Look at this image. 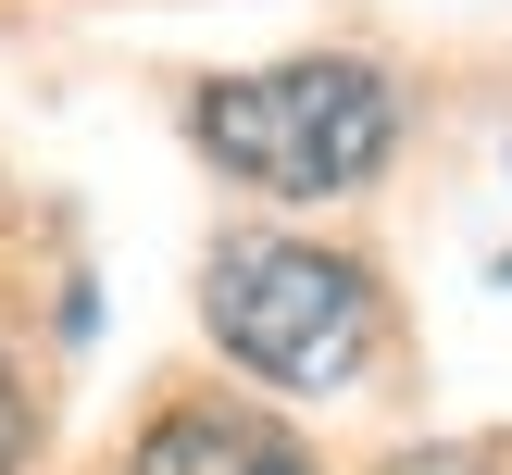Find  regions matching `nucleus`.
I'll use <instances>...</instances> for the list:
<instances>
[{"label": "nucleus", "instance_id": "1", "mask_svg": "<svg viewBox=\"0 0 512 475\" xmlns=\"http://www.w3.org/2000/svg\"><path fill=\"white\" fill-rule=\"evenodd\" d=\"M188 138L250 200H350L400 150V75L363 50H288V63L213 75L188 100Z\"/></svg>", "mask_w": 512, "mask_h": 475}, {"label": "nucleus", "instance_id": "2", "mask_svg": "<svg viewBox=\"0 0 512 475\" xmlns=\"http://www.w3.org/2000/svg\"><path fill=\"white\" fill-rule=\"evenodd\" d=\"M200 325H213V350L250 388L338 400V388H363L375 350H388V275H375L363 250L238 225V238H213V263H200Z\"/></svg>", "mask_w": 512, "mask_h": 475}, {"label": "nucleus", "instance_id": "3", "mask_svg": "<svg viewBox=\"0 0 512 475\" xmlns=\"http://www.w3.org/2000/svg\"><path fill=\"white\" fill-rule=\"evenodd\" d=\"M138 475H325V463L225 388H163V413L138 425Z\"/></svg>", "mask_w": 512, "mask_h": 475}, {"label": "nucleus", "instance_id": "4", "mask_svg": "<svg viewBox=\"0 0 512 475\" xmlns=\"http://www.w3.org/2000/svg\"><path fill=\"white\" fill-rule=\"evenodd\" d=\"M375 475H512L488 438H413V450H388Z\"/></svg>", "mask_w": 512, "mask_h": 475}, {"label": "nucleus", "instance_id": "5", "mask_svg": "<svg viewBox=\"0 0 512 475\" xmlns=\"http://www.w3.org/2000/svg\"><path fill=\"white\" fill-rule=\"evenodd\" d=\"M25 463V388H13V363H0V475Z\"/></svg>", "mask_w": 512, "mask_h": 475}]
</instances>
